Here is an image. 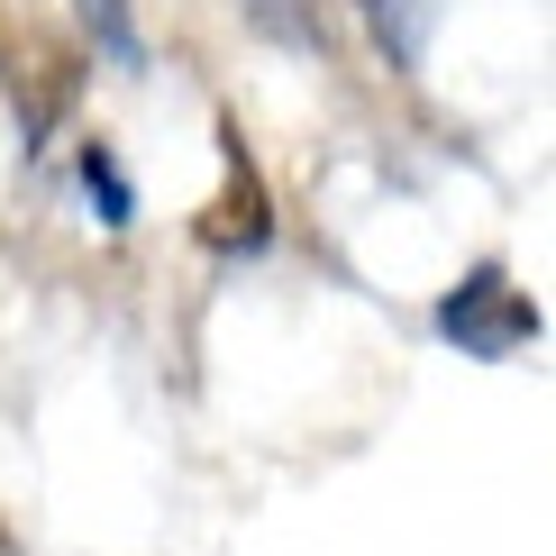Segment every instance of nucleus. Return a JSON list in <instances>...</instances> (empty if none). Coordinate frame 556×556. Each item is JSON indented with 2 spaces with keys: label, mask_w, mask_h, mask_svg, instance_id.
Instances as JSON below:
<instances>
[{
  "label": "nucleus",
  "mask_w": 556,
  "mask_h": 556,
  "mask_svg": "<svg viewBox=\"0 0 556 556\" xmlns=\"http://www.w3.org/2000/svg\"><path fill=\"white\" fill-rule=\"evenodd\" d=\"M438 329L466 346V356H520V346L539 338V301H529L502 265H475L466 283L438 301Z\"/></svg>",
  "instance_id": "f257e3e1"
},
{
  "label": "nucleus",
  "mask_w": 556,
  "mask_h": 556,
  "mask_svg": "<svg viewBox=\"0 0 556 556\" xmlns=\"http://www.w3.org/2000/svg\"><path fill=\"white\" fill-rule=\"evenodd\" d=\"M219 155H228V192H219V211L211 219H201V238H211V247H238V256H256V247H265V182H256V155H247L238 147V128H228L219 137Z\"/></svg>",
  "instance_id": "f03ea898"
},
{
  "label": "nucleus",
  "mask_w": 556,
  "mask_h": 556,
  "mask_svg": "<svg viewBox=\"0 0 556 556\" xmlns=\"http://www.w3.org/2000/svg\"><path fill=\"white\" fill-rule=\"evenodd\" d=\"M10 83H28V128H55L74 83H83V55L55 46V37H28V64H10Z\"/></svg>",
  "instance_id": "7ed1b4c3"
},
{
  "label": "nucleus",
  "mask_w": 556,
  "mask_h": 556,
  "mask_svg": "<svg viewBox=\"0 0 556 556\" xmlns=\"http://www.w3.org/2000/svg\"><path fill=\"white\" fill-rule=\"evenodd\" d=\"M356 10H365V28L383 37V64H402V74H410V64L429 55V37H438V0H356Z\"/></svg>",
  "instance_id": "20e7f679"
},
{
  "label": "nucleus",
  "mask_w": 556,
  "mask_h": 556,
  "mask_svg": "<svg viewBox=\"0 0 556 556\" xmlns=\"http://www.w3.org/2000/svg\"><path fill=\"white\" fill-rule=\"evenodd\" d=\"M238 18H247L256 37H274L283 55H319V46H329V37H319V10H311V0H238Z\"/></svg>",
  "instance_id": "39448f33"
},
{
  "label": "nucleus",
  "mask_w": 556,
  "mask_h": 556,
  "mask_svg": "<svg viewBox=\"0 0 556 556\" xmlns=\"http://www.w3.org/2000/svg\"><path fill=\"white\" fill-rule=\"evenodd\" d=\"M83 28H91V46H101L110 64H147V46H137V18H128V0H83Z\"/></svg>",
  "instance_id": "423d86ee"
},
{
  "label": "nucleus",
  "mask_w": 556,
  "mask_h": 556,
  "mask_svg": "<svg viewBox=\"0 0 556 556\" xmlns=\"http://www.w3.org/2000/svg\"><path fill=\"white\" fill-rule=\"evenodd\" d=\"M83 182H91V192H101V219L119 228V219H128V174L110 165V147H83Z\"/></svg>",
  "instance_id": "0eeeda50"
}]
</instances>
